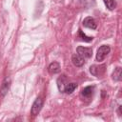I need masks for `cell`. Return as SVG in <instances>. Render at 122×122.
Here are the masks:
<instances>
[{
  "label": "cell",
  "mask_w": 122,
  "mask_h": 122,
  "mask_svg": "<svg viewBox=\"0 0 122 122\" xmlns=\"http://www.w3.org/2000/svg\"><path fill=\"white\" fill-rule=\"evenodd\" d=\"M104 3L106 5L107 9L110 10H112L116 7V2L114 0H104Z\"/></svg>",
  "instance_id": "cell-13"
},
{
  "label": "cell",
  "mask_w": 122,
  "mask_h": 122,
  "mask_svg": "<svg viewBox=\"0 0 122 122\" xmlns=\"http://www.w3.org/2000/svg\"><path fill=\"white\" fill-rule=\"evenodd\" d=\"M77 54L80 55L81 57H83L84 59L86 58H91L92 55V48H87V47H83V46H79L76 49Z\"/></svg>",
  "instance_id": "cell-3"
},
{
  "label": "cell",
  "mask_w": 122,
  "mask_h": 122,
  "mask_svg": "<svg viewBox=\"0 0 122 122\" xmlns=\"http://www.w3.org/2000/svg\"><path fill=\"white\" fill-rule=\"evenodd\" d=\"M43 103L44 102H43V99L41 97H38V98L35 99V101L33 102V104L31 106V109H30V113L33 116L37 115L40 112V111H41V109L43 107Z\"/></svg>",
  "instance_id": "cell-2"
},
{
  "label": "cell",
  "mask_w": 122,
  "mask_h": 122,
  "mask_svg": "<svg viewBox=\"0 0 122 122\" xmlns=\"http://www.w3.org/2000/svg\"><path fill=\"white\" fill-rule=\"evenodd\" d=\"M83 26L86 27V28H89V29H92V30H95L96 27H97V24L95 22V20L92 17H86L84 20H83Z\"/></svg>",
  "instance_id": "cell-5"
},
{
  "label": "cell",
  "mask_w": 122,
  "mask_h": 122,
  "mask_svg": "<svg viewBox=\"0 0 122 122\" xmlns=\"http://www.w3.org/2000/svg\"><path fill=\"white\" fill-rule=\"evenodd\" d=\"M50 73L51 74H54V73H57L60 71V65L58 62H52L49 65V68H48Z\"/></svg>",
  "instance_id": "cell-7"
},
{
  "label": "cell",
  "mask_w": 122,
  "mask_h": 122,
  "mask_svg": "<svg viewBox=\"0 0 122 122\" xmlns=\"http://www.w3.org/2000/svg\"><path fill=\"white\" fill-rule=\"evenodd\" d=\"M106 70V65H92L90 67V72L94 76H101Z\"/></svg>",
  "instance_id": "cell-4"
},
{
  "label": "cell",
  "mask_w": 122,
  "mask_h": 122,
  "mask_svg": "<svg viewBox=\"0 0 122 122\" xmlns=\"http://www.w3.org/2000/svg\"><path fill=\"white\" fill-rule=\"evenodd\" d=\"M121 76H122V72H121V68H116L112 73V78L115 81H120L121 80Z\"/></svg>",
  "instance_id": "cell-12"
},
{
  "label": "cell",
  "mask_w": 122,
  "mask_h": 122,
  "mask_svg": "<svg viewBox=\"0 0 122 122\" xmlns=\"http://www.w3.org/2000/svg\"><path fill=\"white\" fill-rule=\"evenodd\" d=\"M77 88V84L76 83H69V84H67L66 86H65V88H64V92H66V93H68V94H71V93H72L73 92H74V90Z\"/></svg>",
  "instance_id": "cell-10"
},
{
  "label": "cell",
  "mask_w": 122,
  "mask_h": 122,
  "mask_svg": "<svg viewBox=\"0 0 122 122\" xmlns=\"http://www.w3.org/2000/svg\"><path fill=\"white\" fill-rule=\"evenodd\" d=\"M93 90H94V87L93 86H88V87H86V88H84L82 90L81 94L84 97H90L93 93Z\"/></svg>",
  "instance_id": "cell-9"
},
{
  "label": "cell",
  "mask_w": 122,
  "mask_h": 122,
  "mask_svg": "<svg viewBox=\"0 0 122 122\" xmlns=\"http://www.w3.org/2000/svg\"><path fill=\"white\" fill-rule=\"evenodd\" d=\"M9 88H10V79H5L2 86H1V89H0V93H1V96H4L8 91H9Z\"/></svg>",
  "instance_id": "cell-8"
},
{
  "label": "cell",
  "mask_w": 122,
  "mask_h": 122,
  "mask_svg": "<svg viewBox=\"0 0 122 122\" xmlns=\"http://www.w3.org/2000/svg\"><path fill=\"white\" fill-rule=\"evenodd\" d=\"M71 62L76 67H82L85 64V59L80 55H78L77 53H75V54H72L71 56Z\"/></svg>",
  "instance_id": "cell-6"
},
{
  "label": "cell",
  "mask_w": 122,
  "mask_h": 122,
  "mask_svg": "<svg viewBox=\"0 0 122 122\" xmlns=\"http://www.w3.org/2000/svg\"><path fill=\"white\" fill-rule=\"evenodd\" d=\"M111 51V48L108 45H102L96 52V60L97 61H103L105 59V57L110 53Z\"/></svg>",
  "instance_id": "cell-1"
},
{
  "label": "cell",
  "mask_w": 122,
  "mask_h": 122,
  "mask_svg": "<svg viewBox=\"0 0 122 122\" xmlns=\"http://www.w3.org/2000/svg\"><path fill=\"white\" fill-rule=\"evenodd\" d=\"M78 34H79V37H80L82 40L86 41V42H91V41L92 40V37H91V36H87L85 33H83V31H82V30H79Z\"/></svg>",
  "instance_id": "cell-14"
},
{
  "label": "cell",
  "mask_w": 122,
  "mask_h": 122,
  "mask_svg": "<svg viewBox=\"0 0 122 122\" xmlns=\"http://www.w3.org/2000/svg\"><path fill=\"white\" fill-rule=\"evenodd\" d=\"M66 76L65 75H62L60 76L58 79H57V87H58V90L60 92H64V88L66 86Z\"/></svg>",
  "instance_id": "cell-11"
}]
</instances>
